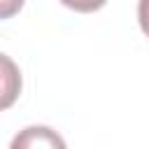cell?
<instances>
[{"label": "cell", "instance_id": "5b68a950", "mask_svg": "<svg viewBox=\"0 0 149 149\" xmlns=\"http://www.w3.org/2000/svg\"><path fill=\"white\" fill-rule=\"evenodd\" d=\"M2 9H0V16L2 19H9L12 14H16L21 7H23V0H0Z\"/></svg>", "mask_w": 149, "mask_h": 149}, {"label": "cell", "instance_id": "277c9868", "mask_svg": "<svg viewBox=\"0 0 149 149\" xmlns=\"http://www.w3.org/2000/svg\"><path fill=\"white\" fill-rule=\"evenodd\" d=\"M137 21H140L142 33L149 37V0H140L137 2Z\"/></svg>", "mask_w": 149, "mask_h": 149}, {"label": "cell", "instance_id": "7a4b0ae2", "mask_svg": "<svg viewBox=\"0 0 149 149\" xmlns=\"http://www.w3.org/2000/svg\"><path fill=\"white\" fill-rule=\"evenodd\" d=\"M2 68H5V95H2V107H9L12 100L16 98L19 88H21V77H19L14 63L9 61L7 54H2Z\"/></svg>", "mask_w": 149, "mask_h": 149}, {"label": "cell", "instance_id": "3957f363", "mask_svg": "<svg viewBox=\"0 0 149 149\" xmlns=\"http://www.w3.org/2000/svg\"><path fill=\"white\" fill-rule=\"evenodd\" d=\"M61 5L74 9V12H81V14H88V12H95L100 7L107 5V0H61Z\"/></svg>", "mask_w": 149, "mask_h": 149}, {"label": "cell", "instance_id": "6da1fadb", "mask_svg": "<svg viewBox=\"0 0 149 149\" xmlns=\"http://www.w3.org/2000/svg\"><path fill=\"white\" fill-rule=\"evenodd\" d=\"M9 149H68V144L49 126H26L12 137Z\"/></svg>", "mask_w": 149, "mask_h": 149}]
</instances>
